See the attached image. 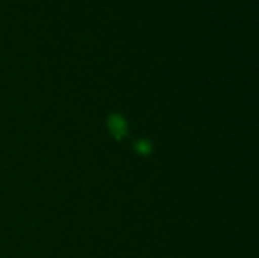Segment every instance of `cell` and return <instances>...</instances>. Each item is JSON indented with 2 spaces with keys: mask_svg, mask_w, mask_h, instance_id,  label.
<instances>
[{
  "mask_svg": "<svg viewBox=\"0 0 259 258\" xmlns=\"http://www.w3.org/2000/svg\"><path fill=\"white\" fill-rule=\"evenodd\" d=\"M109 129L113 131V134H115L116 138L123 136L125 134V122H123V119L120 117H111V122H109Z\"/></svg>",
  "mask_w": 259,
  "mask_h": 258,
  "instance_id": "6da1fadb",
  "label": "cell"
}]
</instances>
